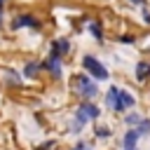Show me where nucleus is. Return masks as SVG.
Segmentation results:
<instances>
[{"instance_id":"f257e3e1","label":"nucleus","mask_w":150,"mask_h":150,"mask_svg":"<svg viewBox=\"0 0 150 150\" xmlns=\"http://www.w3.org/2000/svg\"><path fill=\"white\" fill-rule=\"evenodd\" d=\"M73 89H75V94L82 96L84 101H94V98L98 96V82L91 80L87 73L75 75V80H73Z\"/></svg>"},{"instance_id":"f03ea898","label":"nucleus","mask_w":150,"mask_h":150,"mask_svg":"<svg viewBox=\"0 0 150 150\" xmlns=\"http://www.w3.org/2000/svg\"><path fill=\"white\" fill-rule=\"evenodd\" d=\"M82 66H84V73H87L91 80H96V82H105V80L110 77V73H108V68L101 63V59H96V56H91V54H84V56H82Z\"/></svg>"},{"instance_id":"7ed1b4c3","label":"nucleus","mask_w":150,"mask_h":150,"mask_svg":"<svg viewBox=\"0 0 150 150\" xmlns=\"http://www.w3.org/2000/svg\"><path fill=\"white\" fill-rule=\"evenodd\" d=\"M105 108H108V110H115V112H124L122 105H120V87L112 84V87L105 91Z\"/></svg>"},{"instance_id":"20e7f679","label":"nucleus","mask_w":150,"mask_h":150,"mask_svg":"<svg viewBox=\"0 0 150 150\" xmlns=\"http://www.w3.org/2000/svg\"><path fill=\"white\" fill-rule=\"evenodd\" d=\"M12 26H14L16 30H19V28H38L40 21H38V16H33V14H16L14 21H12Z\"/></svg>"},{"instance_id":"39448f33","label":"nucleus","mask_w":150,"mask_h":150,"mask_svg":"<svg viewBox=\"0 0 150 150\" xmlns=\"http://www.w3.org/2000/svg\"><path fill=\"white\" fill-rule=\"evenodd\" d=\"M42 66H45V68H47V70H49V73H52L56 80L63 75V66H61V59H59V56H54V54H49V56L42 61Z\"/></svg>"},{"instance_id":"423d86ee","label":"nucleus","mask_w":150,"mask_h":150,"mask_svg":"<svg viewBox=\"0 0 150 150\" xmlns=\"http://www.w3.org/2000/svg\"><path fill=\"white\" fill-rule=\"evenodd\" d=\"M77 112H82L87 120H98L101 108H98L94 101H82V103H80V108H77Z\"/></svg>"},{"instance_id":"0eeeda50","label":"nucleus","mask_w":150,"mask_h":150,"mask_svg":"<svg viewBox=\"0 0 150 150\" xmlns=\"http://www.w3.org/2000/svg\"><path fill=\"white\" fill-rule=\"evenodd\" d=\"M68 49H70V42H68L66 38H56V40H52V54H54V56L61 59Z\"/></svg>"},{"instance_id":"6e6552de","label":"nucleus","mask_w":150,"mask_h":150,"mask_svg":"<svg viewBox=\"0 0 150 150\" xmlns=\"http://www.w3.org/2000/svg\"><path fill=\"white\" fill-rule=\"evenodd\" d=\"M120 105H122V110H129V108H134V105H136V98L131 96V91L120 89Z\"/></svg>"},{"instance_id":"1a4fd4ad","label":"nucleus","mask_w":150,"mask_h":150,"mask_svg":"<svg viewBox=\"0 0 150 150\" xmlns=\"http://www.w3.org/2000/svg\"><path fill=\"white\" fill-rule=\"evenodd\" d=\"M150 77V61H138L136 63V80H148Z\"/></svg>"},{"instance_id":"9d476101","label":"nucleus","mask_w":150,"mask_h":150,"mask_svg":"<svg viewBox=\"0 0 150 150\" xmlns=\"http://www.w3.org/2000/svg\"><path fill=\"white\" fill-rule=\"evenodd\" d=\"M40 68H42V63H38V61H28L26 66H23V75L26 77H38V73H40Z\"/></svg>"},{"instance_id":"9b49d317","label":"nucleus","mask_w":150,"mask_h":150,"mask_svg":"<svg viewBox=\"0 0 150 150\" xmlns=\"http://www.w3.org/2000/svg\"><path fill=\"white\" fill-rule=\"evenodd\" d=\"M89 33H91L96 40H103V26H101V21H91V23H89Z\"/></svg>"},{"instance_id":"f8f14e48","label":"nucleus","mask_w":150,"mask_h":150,"mask_svg":"<svg viewBox=\"0 0 150 150\" xmlns=\"http://www.w3.org/2000/svg\"><path fill=\"white\" fill-rule=\"evenodd\" d=\"M134 129L138 131V136H148V134H150V120L143 117V120L138 122V127H134Z\"/></svg>"},{"instance_id":"ddd939ff","label":"nucleus","mask_w":150,"mask_h":150,"mask_svg":"<svg viewBox=\"0 0 150 150\" xmlns=\"http://www.w3.org/2000/svg\"><path fill=\"white\" fill-rule=\"evenodd\" d=\"M141 120H143V117L136 115V112H127V115H124V124H127V127H138Z\"/></svg>"},{"instance_id":"4468645a","label":"nucleus","mask_w":150,"mask_h":150,"mask_svg":"<svg viewBox=\"0 0 150 150\" xmlns=\"http://www.w3.org/2000/svg\"><path fill=\"white\" fill-rule=\"evenodd\" d=\"M2 77H5V82H9V84H19V82H21V77H19L14 70H5Z\"/></svg>"},{"instance_id":"2eb2a0df","label":"nucleus","mask_w":150,"mask_h":150,"mask_svg":"<svg viewBox=\"0 0 150 150\" xmlns=\"http://www.w3.org/2000/svg\"><path fill=\"white\" fill-rule=\"evenodd\" d=\"M96 138H110V129L108 127H98L96 129Z\"/></svg>"},{"instance_id":"dca6fc26","label":"nucleus","mask_w":150,"mask_h":150,"mask_svg":"<svg viewBox=\"0 0 150 150\" xmlns=\"http://www.w3.org/2000/svg\"><path fill=\"white\" fill-rule=\"evenodd\" d=\"M54 145H56V141H47V143H42V145H40L38 150H52Z\"/></svg>"},{"instance_id":"f3484780","label":"nucleus","mask_w":150,"mask_h":150,"mask_svg":"<svg viewBox=\"0 0 150 150\" xmlns=\"http://www.w3.org/2000/svg\"><path fill=\"white\" fill-rule=\"evenodd\" d=\"M122 42H124V45H134V38H129V35H122Z\"/></svg>"},{"instance_id":"a211bd4d","label":"nucleus","mask_w":150,"mask_h":150,"mask_svg":"<svg viewBox=\"0 0 150 150\" xmlns=\"http://www.w3.org/2000/svg\"><path fill=\"white\" fill-rule=\"evenodd\" d=\"M143 21H145V23H150V12H148V9H143Z\"/></svg>"},{"instance_id":"6ab92c4d","label":"nucleus","mask_w":150,"mask_h":150,"mask_svg":"<svg viewBox=\"0 0 150 150\" xmlns=\"http://www.w3.org/2000/svg\"><path fill=\"white\" fill-rule=\"evenodd\" d=\"M129 2H134V5H141V2H143V0H129Z\"/></svg>"},{"instance_id":"aec40b11","label":"nucleus","mask_w":150,"mask_h":150,"mask_svg":"<svg viewBox=\"0 0 150 150\" xmlns=\"http://www.w3.org/2000/svg\"><path fill=\"white\" fill-rule=\"evenodd\" d=\"M2 7H5V0H0V9H2Z\"/></svg>"},{"instance_id":"412c9836","label":"nucleus","mask_w":150,"mask_h":150,"mask_svg":"<svg viewBox=\"0 0 150 150\" xmlns=\"http://www.w3.org/2000/svg\"><path fill=\"white\" fill-rule=\"evenodd\" d=\"M0 23H2V9H0Z\"/></svg>"}]
</instances>
